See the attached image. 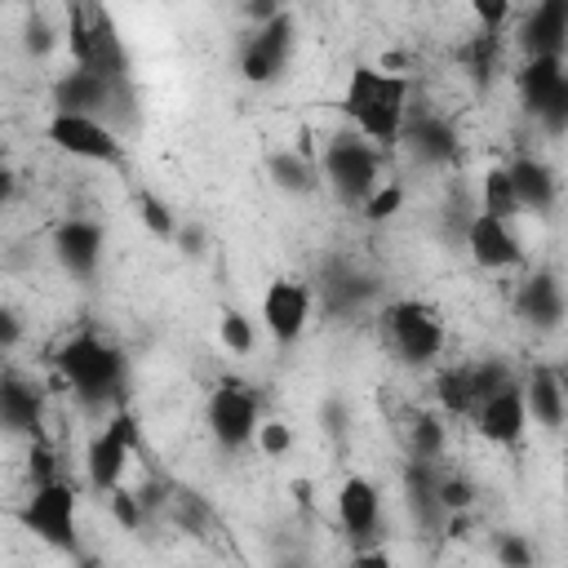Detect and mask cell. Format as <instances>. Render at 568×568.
Masks as SVG:
<instances>
[{
	"label": "cell",
	"instance_id": "11",
	"mask_svg": "<svg viewBox=\"0 0 568 568\" xmlns=\"http://www.w3.org/2000/svg\"><path fill=\"white\" fill-rule=\"evenodd\" d=\"M399 146H404L408 160L422 164V169H444V164H457V155H462V138H457L453 120L439 115V111H430V106H426V111H413V106H408Z\"/></svg>",
	"mask_w": 568,
	"mask_h": 568
},
{
	"label": "cell",
	"instance_id": "38",
	"mask_svg": "<svg viewBox=\"0 0 568 568\" xmlns=\"http://www.w3.org/2000/svg\"><path fill=\"white\" fill-rule=\"evenodd\" d=\"M399 209H404V186H399V182H386V186H377V195L364 204V222L382 226V222H390Z\"/></svg>",
	"mask_w": 568,
	"mask_h": 568
},
{
	"label": "cell",
	"instance_id": "54",
	"mask_svg": "<svg viewBox=\"0 0 568 568\" xmlns=\"http://www.w3.org/2000/svg\"><path fill=\"white\" fill-rule=\"evenodd\" d=\"M0 195L13 200V173H0Z\"/></svg>",
	"mask_w": 568,
	"mask_h": 568
},
{
	"label": "cell",
	"instance_id": "34",
	"mask_svg": "<svg viewBox=\"0 0 568 568\" xmlns=\"http://www.w3.org/2000/svg\"><path fill=\"white\" fill-rule=\"evenodd\" d=\"M470 386H475V399L484 404V399H493V395L519 386V377L510 373L506 359H470Z\"/></svg>",
	"mask_w": 568,
	"mask_h": 568
},
{
	"label": "cell",
	"instance_id": "26",
	"mask_svg": "<svg viewBox=\"0 0 568 568\" xmlns=\"http://www.w3.org/2000/svg\"><path fill=\"white\" fill-rule=\"evenodd\" d=\"M266 178L284 195H311L320 186V160H306L297 151H271L266 155Z\"/></svg>",
	"mask_w": 568,
	"mask_h": 568
},
{
	"label": "cell",
	"instance_id": "25",
	"mask_svg": "<svg viewBox=\"0 0 568 568\" xmlns=\"http://www.w3.org/2000/svg\"><path fill=\"white\" fill-rule=\"evenodd\" d=\"M510 169V182H515V195H519V209L528 213H550L555 209V195H559V182L550 173V164H541L537 155H519Z\"/></svg>",
	"mask_w": 568,
	"mask_h": 568
},
{
	"label": "cell",
	"instance_id": "4",
	"mask_svg": "<svg viewBox=\"0 0 568 568\" xmlns=\"http://www.w3.org/2000/svg\"><path fill=\"white\" fill-rule=\"evenodd\" d=\"M382 155L364 133L355 129H342L324 142V155H320V173L328 182V191L337 195V204L346 209H364L373 195H377V178H382Z\"/></svg>",
	"mask_w": 568,
	"mask_h": 568
},
{
	"label": "cell",
	"instance_id": "19",
	"mask_svg": "<svg viewBox=\"0 0 568 568\" xmlns=\"http://www.w3.org/2000/svg\"><path fill=\"white\" fill-rule=\"evenodd\" d=\"M470 422H475V430H479L488 444H497V448H515V444L524 439V430H528L524 382L510 386V390H501V395H493V399H484V404L475 408Z\"/></svg>",
	"mask_w": 568,
	"mask_h": 568
},
{
	"label": "cell",
	"instance_id": "36",
	"mask_svg": "<svg viewBox=\"0 0 568 568\" xmlns=\"http://www.w3.org/2000/svg\"><path fill=\"white\" fill-rule=\"evenodd\" d=\"M439 501H444L448 515H457V510H475L479 488H475L470 475H462V470H444V475H439Z\"/></svg>",
	"mask_w": 568,
	"mask_h": 568
},
{
	"label": "cell",
	"instance_id": "43",
	"mask_svg": "<svg viewBox=\"0 0 568 568\" xmlns=\"http://www.w3.org/2000/svg\"><path fill=\"white\" fill-rule=\"evenodd\" d=\"M470 18L479 22L484 36H501V27L510 18V4L506 0H470Z\"/></svg>",
	"mask_w": 568,
	"mask_h": 568
},
{
	"label": "cell",
	"instance_id": "14",
	"mask_svg": "<svg viewBox=\"0 0 568 568\" xmlns=\"http://www.w3.org/2000/svg\"><path fill=\"white\" fill-rule=\"evenodd\" d=\"M311 302L315 293L302 280H271L262 293V324L280 346H293L306 324H311Z\"/></svg>",
	"mask_w": 568,
	"mask_h": 568
},
{
	"label": "cell",
	"instance_id": "31",
	"mask_svg": "<svg viewBox=\"0 0 568 568\" xmlns=\"http://www.w3.org/2000/svg\"><path fill=\"white\" fill-rule=\"evenodd\" d=\"M169 515H173V519H178V528H186L191 537H209V528H217L213 506H209V501H204L195 488H186V484H173Z\"/></svg>",
	"mask_w": 568,
	"mask_h": 568
},
{
	"label": "cell",
	"instance_id": "53",
	"mask_svg": "<svg viewBox=\"0 0 568 568\" xmlns=\"http://www.w3.org/2000/svg\"><path fill=\"white\" fill-rule=\"evenodd\" d=\"M75 568H106L98 555H75Z\"/></svg>",
	"mask_w": 568,
	"mask_h": 568
},
{
	"label": "cell",
	"instance_id": "5",
	"mask_svg": "<svg viewBox=\"0 0 568 568\" xmlns=\"http://www.w3.org/2000/svg\"><path fill=\"white\" fill-rule=\"evenodd\" d=\"M67 44H71V67H84L111 84H129V53L115 31V18L102 4H71L67 13Z\"/></svg>",
	"mask_w": 568,
	"mask_h": 568
},
{
	"label": "cell",
	"instance_id": "21",
	"mask_svg": "<svg viewBox=\"0 0 568 568\" xmlns=\"http://www.w3.org/2000/svg\"><path fill=\"white\" fill-rule=\"evenodd\" d=\"M40 417H44L40 386L9 368V373L0 377V422H4V430H9V435H31V439H40Z\"/></svg>",
	"mask_w": 568,
	"mask_h": 568
},
{
	"label": "cell",
	"instance_id": "33",
	"mask_svg": "<svg viewBox=\"0 0 568 568\" xmlns=\"http://www.w3.org/2000/svg\"><path fill=\"white\" fill-rule=\"evenodd\" d=\"M217 337H222V346H226L231 355H253V346H257V324H253L240 306H222V315H217Z\"/></svg>",
	"mask_w": 568,
	"mask_h": 568
},
{
	"label": "cell",
	"instance_id": "16",
	"mask_svg": "<svg viewBox=\"0 0 568 568\" xmlns=\"http://www.w3.org/2000/svg\"><path fill=\"white\" fill-rule=\"evenodd\" d=\"M519 49L528 58H564L568 53V0H541L519 13Z\"/></svg>",
	"mask_w": 568,
	"mask_h": 568
},
{
	"label": "cell",
	"instance_id": "2",
	"mask_svg": "<svg viewBox=\"0 0 568 568\" xmlns=\"http://www.w3.org/2000/svg\"><path fill=\"white\" fill-rule=\"evenodd\" d=\"M408 75H390L382 67H355L342 93V111L355 133H364L377 151L399 146L404 120H408Z\"/></svg>",
	"mask_w": 568,
	"mask_h": 568
},
{
	"label": "cell",
	"instance_id": "12",
	"mask_svg": "<svg viewBox=\"0 0 568 568\" xmlns=\"http://www.w3.org/2000/svg\"><path fill=\"white\" fill-rule=\"evenodd\" d=\"M337 528L355 550L377 546L382 528V488L368 475H346L337 488Z\"/></svg>",
	"mask_w": 568,
	"mask_h": 568
},
{
	"label": "cell",
	"instance_id": "30",
	"mask_svg": "<svg viewBox=\"0 0 568 568\" xmlns=\"http://www.w3.org/2000/svg\"><path fill=\"white\" fill-rule=\"evenodd\" d=\"M479 213L497 217V222H515L519 213V195H515V182H510V169H488L484 173V186H479Z\"/></svg>",
	"mask_w": 568,
	"mask_h": 568
},
{
	"label": "cell",
	"instance_id": "32",
	"mask_svg": "<svg viewBox=\"0 0 568 568\" xmlns=\"http://www.w3.org/2000/svg\"><path fill=\"white\" fill-rule=\"evenodd\" d=\"M497 58H501V36H470L462 49H457V62L470 71V80L479 84V89H488V80H493V71H497Z\"/></svg>",
	"mask_w": 568,
	"mask_h": 568
},
{
	"label": "cell",
	"instance_id": "51",
	"mask_svg": "<svg viewBox=\"0 0 568 568\" xmlns=\"http://www.w3.org/2000/svg\"><path fill=\"white\" fill-rule=\"evenodd\" d=\"M293 501H297L302 510L315 506V488H311V479H293Z\"/></svg>",
	"mask_w": 568,
	"mask_h": 568
},
{
	"label": "cell",
	"instance_id": "13",
	"mask_svg": "<svg viewBox=\"0 0 568 568\" xmlns=\"http://www.w3.org/2000/svg\"><path fill=\"white\" fill-rule=\"evenodd\" d=\"M377 293H382V284H377V275H368V271H359L355 262H328L324 271H320V306H324V315H333V320H351V315H364L373 302H377Z\"/></svg>",
	"mask_w": 568,
	"mask_h": 568
},
{
	"label": "cell",
	"instance_id": "24",
	"mask_svg": "<svg viewBox=\"0 0 568 568\" xmlns=\"http://www.w3.org/2000/svg\"><path fill=\"white\" fill-rule=\"evenodd\" d=\"M568 80V58H528L515 71V89H519V106L537 120L541 106L559 93V84Z\"/></svg>",
	"mask_w": 568,
	"mask_h": 568
},
{
	"label": "cell",
	"instance_id": "27",
	"mask_svg": "<svg viewBox=\"0 0 568 568\" xmlns=\"http://www.w3.org/2000/svg\"><path fill=\"white\" fill-rule=\"evenodd\" d=\"M404 444H408V457L439 462L444 448H448V426L426 408H408L404 413Z\"/></svg>",
	"mask_w": 568,
	"mask_h": 568
},
{
	"label": "cell",
	"instance_id": "15",
	"mask_svg": "<svg viewBox=\"0 0 568 568\" xmlns=\"http://www.w3.org/2000/svg\"><path fill=\"white\" fill-rule=\"evenodd\" d=\"M53 257L71 280H93L102 262V226L89 217H67L53 231Z\"/></svg>",
	"mask_w": 568,
	"mask_h": 568
},
{
	"label": "cell",
	"instance_id": "6",
	"mask_svg": "<svg viewBox=\"0 0 568 568\" xmlns=\"http://www.w3.org/2000/svg\"><path fill=\"white\" fill-rule=\"evenodd\" d=\"M142 448V430H138V422H133V413L129 408H120V413H111L106 422H102V430L89 439V448H84V479H89V488L93 493H102V497H111L115 488H120V479H124V470H129V457Z\"/></svg>",
	"mask_w": 568,
	"mask_h": 568
},
{
	"label": "cell",
	"instance_id": "39",
	"mask_svg": "<svg viewBox=\"0 0 568 568\" xmlns=\"http://www.w3.org/2000/svg\"><path fill=\"white\" fill-rule=\"evenodd\" d=\"M257 453L262 457H284L288 448H293V426L288 422H280V417H266L262 426H257Z\"/></svg>",
	"mask_w": 568,
	"mask_h": 568
},
{
	"label": "cell",
	"instance_id": "48",
	"mask_svg": "<svg viewBox=\"0 0 568 568\" xmlns=\"http://www.w3.org/2000/svg\"><path fill=\"white\" fill-rule=\"evenodd\" d=\"M346 568H395V564H390V555L382 546H368V550H355Z\"/></svg>",
	"mask_w": 568,
	"mask_h": 568
},
{
	"label": "cell",
	"instance_id": "1",
	"mask_svg": "<svg viewBox=\"0 0 568 568\" xmlns=\"http://www.w3.org/2000/svg\"><path fill=\"white\" fill-rule=\"evenodd\" d=\"M62 382L71 386L75 404L89 413V417H111L120 408H129V359L120 346L102 342L98 333H75L58 346L53 355Z\"/></svg>",
	"mask_w": 568,
	"mask_h": 568
},
{
	"label": "cell",
	"instance_id": "28",
	"mask_svg": "<svg viewBox=\"0 0 568 568\" xmlns=\"http://www.w3.org/2000/svg\"><path fill=\"white\" fill-rule=\"evenodd\" d=\"M435 399L444 404L448 417H475L479 399H475V386H470V364H448L435 373Z\"/></svg>",
	"mask_w": 568,
	"mask_h": 568
},
{
	"label": "cell",
	"instance_id": "46",
	"mask_svg": "<svg viewBox=\"0 0 568 568\" xmlns=\"http://www.w3.org/2000/svg\"><path fill=\"white\" fill-rule=\"evenodd\" d=\"M320 422H324V430L333 439H342V430H346V404L342 399H324L320 404Z\"/></svg>",
	"mask_w": 568,
	"mask_h": 568
},
{
	"label": "cell",
	"instance_id": "49",
	"mask_svg": "<svg viewBox=\"0 0 568 568\" xmlns=\"http://www.w3.org/2000/svg\"><path fill=\"white\" fill-rule=\"evenodd\" d=\"M470 528H475V515H470V510H457V515H448V519H444V537H448V541L470 537Z\"/></svg>",
	"mask_w": 568,
	"mask_h": 568
},
{
	"label": "cell",
	"instance_id": "10",
	"mask_svg": "<svg viewBox=\"0 0 568 568\" xmlns=\"http://www.w3.org/2000/svg\"><path fill=\"white\" fill-rule=\"evenodd\" d=\"M293 58V13L280 9L271 22L248 27V36L240 40V75L248 84H271L284 75Z\"/></svg>",
	"mask_w": 568,
	"mask_h": 568
},
{
	"label": "cell",
	"instance_id": "17",
	"mask_svg": "<svg viewBox=\"0 0 568 568\" xmlns=\"http://www.w3.org/2000/svg\"><path fill=\"white\" fill-rule=\"evenodd\" d=\"M129 84H133V80H129ZM111 93H115V84L102 80V75H93V71H84V67L62 71V75L53 80V89H49L58 115H93V120L106 115Z\"/></svg>",
	"mask_w": 568,
	"mask_h": 568
},
{
	"label": "cell",
	"instance_id": "52",
	"mask_svg": "<svg viewBox=\"0 0 568 568\" xmlns=\"http://www.w3.org/2000/svg\"><path fill=\"white\" fill-rule=\"evenodd\" d=\"M275 568H311V559H306L302 550H284V555L275 559Z\"/></svg>",
	"mask_w": 568,
	"mask_h": 568
},
{
	"label": "cell",
	"instance_id": "35",
	"mask_svg": "<svg viewBox=\"0 0 568 568\" xmlns=\"http://www.w3.org/2000/svg\"><path fill=\"white\" fill-rule=\"evenodd\" d=\"M138 217H142V226H146L155 240H178V226H182L178 213H173L155 191H146V186L138 191Z\"/></svg>",
	"mask_w": 568,
	"mask_h": 568
},
{
	"label": "cell",
	"instance_id": "42",
	"mask_svg": "<svg viewBox=\"0 0 568 568\" xmlns=\"http://www.w3.org/2000/svg\"><path fill=\"white\" fill-rule=\"evenodd\" d=\"M27 470H31V484H36V488L62 479V475H58V453H53L44 439H31V448H27Z\"/></svg>",
	"mask_w": 568,
	"mask_h": 568
},
{
	"label": "cell",
	"instance_id": "3",
	"mask_svg": "<svg viewBox=\"0 0 568 568\" xmlns=\"http://www.w3.org/2000/svg\"><path fill=\"white\" fill-rule=\"evenodd\" d=\"M377 328H382V346L404 364V368H430L444 355L448 328L439 320L435 306L417 302V297H395L377 311Z\"/></svg>",
	"mask_w": 568,
	"mask_h": 568
},
{
	"label": "cell",
	"instance_id": "37",
	"mask_svg": "<svg viewBox=\"0 0 568 568\" xmlns=\"http://www.w3.org/2000/svg\"><path fill=\"white\" fill-rule=\"evenodd\" d=\"M493 555H497V568H537V546L524 532H497Z\"/></svg>",
	"mask_w": 568,
	"mask_h": 568
},
{
	"label": "cell",
	"instance_id": "7",
	"mask_svg": "<svg viewBox=\"0 0 568 568\" xmlns=\"http://www.w3.org/2000/svg\"><path fill=\"white\" fill-rule=\"evenodd\" d=\"M204 417H209V430H213L217 448L240 453V448H248V444L257 439L262 399H257V390H253L248 382L222 377V382L213 386V395H209V413H204Z\"/></svg>",
	"mask_w": 568,
	"mask_h": 568
},
{
	"label": "cell",
	"instance_id": "40",
	"mask_svg": "<svg viewBox=\"0 0 568 568\" xmlns=\"http://www.w3.org/2000/svg\"><path fill=\"white\" fill-rule=\"evenodd\" d=\"M106 506H111V519H115L120 528H129V532H142V528H146V515H142V501H138V493H129V488H115V493L106 497Z\"/></svg>",
	"mask_w": 568,
	"mask_h": 568
},
{
	"label": "cell",
	"instance_id": "50",
	"mask_svg": "<svg viewBox=\"0 0 568 568\" xmlns=\"http://www.w3.org/2000/svg\"><path fill=\"white\" fill-rule=\"evenodd\" d=\"M280 13V4H271V0H253V4H244V18L253 22V27H262V22H271Z\"/></svg>",
	"mask_w": 568,
	"mask_h": 568
},
{
	"label": "cell",
	"instance_id": "20",
	"mask_svg": "<svg viewBox=\"0 0 568 568\" xmlns=\"http://www.w3.org/2000/svg\"><path fill=\"white\" fill-rule=\"evenodd\" d=\"M466 253H470L475 266H484V271H510V266L524 262V244H519L515 226H510V222H497V217H488V213H479V217L470 222V231H466Z\"/></svg>",
	"mask_w": 568,
	"mask_h": 568
},
{
	"label": "cell",
	"instance_id": "9",
	"mask_svg": "<svg viewBox=\"0 0 568 568\" xmlns=\"http://www.w3.org/2000/svg\"><path fill=\"white\" fill-rule=\"evenodd\" d=\"M44 138H49L58 151H67V155H75V160H89V164H106V169H124V164H129L120 133L106 129V124L93 120V115H58V111H53L49 124H44Z\"/></svg>",
	"mask_w": 568,
	"mask_h": 568
},
{
	"label": "cell",
	"instance_id": "22",
	"mask_svg": "<svg viewBox=\"0 0 568 568\" xmlns=\"http://www.w3.org/2000/svg\"><path fill=\"white\" fill-rule=\"evenodd\" d=\"M515 315L532 328H555L564 320V284L550 271H532L515 288Z\"/></svg>",
	"mask_w": 568,
	"mask_h": 568
},
{
	"label": "cell",
	"instance_id": "29",
	"mask_svg": "<svg viewBox=\"0 0 568 568\" xmlns=\"http://www.w3.org/2000/svg\"><path fill=\"white\" fill-rule=\"evenodd\" d=\"M475 217H479V204L470 200V191H466L462 182H453L448 195H444V204H439V235H444L453 248H462Z\"/></svg>",
	"mask_w": 568,
	"mask_h": 568
},
{
	"label": "cell",
	"instance_id": "18",
	"mask_svg": "<svg viewBox=\"0 0 568 568\" xmlns=\"http://www.w3.org/2000/svg\"><path fill=\"white\" fill-rule=\"evenodd\" d=\"M439 462H417L408 457L404 466V506H408V519L417 524V532H444V501H439Z\"/></svg>",
	"mask_w": 568,
	"mask_h": 568
},
{
	"label": "cell",
	"instance_id": "45",
	"mask_svg": "<svg viewBox=\"0 0 568 568\" xmlns=\"http://www.w3.org/2000/svg\"><path fill=\"white\" fill-rule=\"evenodd\" d=\"M173 244H178L186 257H200V253H204V244H209V235H204V226H200V222H182Z\"/></svg>",
	"mask_w": 568,
	"mask_h": 568
},
{
	"label": "cell",
	"instance_id": "44",
	"mask_svg": "<svg viewBox=\"0 0 568 568\" xmlns=\"http://www.w3.org/2000/svg\"><path fill=\"white\" fill-rule=\"evenodd\" d=\"M537 124L550 133V138H564L568 133V80L559 84V93L541 106V115H537Z\"/></svg>",
	"mask_w": 568,
	"mask_h": 568
},
{
	"label": "cell",
	"instance_id": "23",
	"mask_svg": "<svg viewBox=\"0 0 568 568\" xmlns=\"http://www.w3.org/2000/svg\"><path fill=\"white\" fill-rule=\"evenodd\" d=\"M524 404H528V422L546 426V430H559L568 422V386L555 368L537 364L528 377H524Z\"/></svg>",
	"mask_w": 568,
	"mask_h": 568
},
{
	"label": "cell",
	"instance_id": "41",
	"mask_svg": "<svg viewBox=\"0 0 568 568\" xmlns=\"http://www.w3.org/2000/svg\"><path fill=\"white\" fill-rule=\"evenodd\" d=\"M53 44H58L53 22H49L44 13H27V22H22V49H27L31 58H44Z\"/></svg>",
	"mask_w": 568,
	"mask_h": 568
},
{
	"label": "cell",
	"instance_id": "8",
	"mask_svg": "<svg viewBox=\"0 0 568 568\" xmlns=\"http://www.w3.org/2000/svg\"><path fill=\"white\" fill-rule=\"evenodd\" d=\"M18 519H22V528L36 532L44 546L75 555V546H80V537H75V484L53 479V484L31 488V497H27V506L18 510Z\"/></svg>",
	"mask_w": 568,
	"mask_h": 568
},
{
	"label": "cell",
	"instance_id": "47",
	"mask_svg": "<svg viewBox=\"0 0 568 568\" xmlns=\"http://www.w3.org/2000/svg\"><path fill=\"white\" fill-rule=\"evenodd\" d=\"M18 337H22V320H18V311H0V346L4 351H13L18 346Z\"/></svg>",
	"mask_w": 568,
	"mask_h": 568
}]
</instances>
